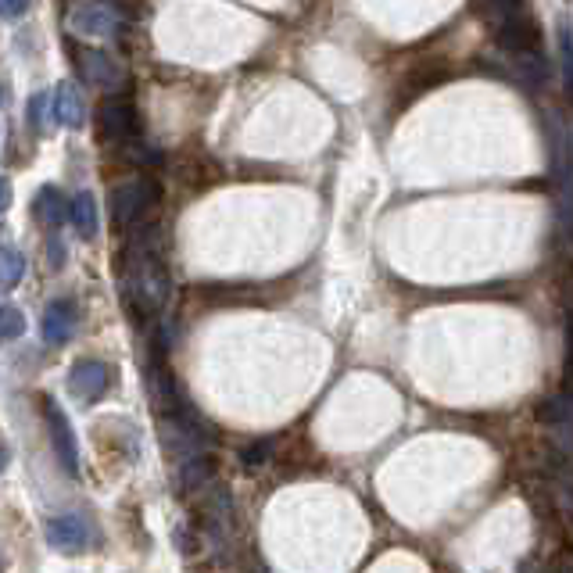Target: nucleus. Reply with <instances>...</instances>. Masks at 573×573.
<instances>
[{"label":"nucleus","mask_w":573,"mask_h":573,"mask_svg":"<svg viewBox=\"0 0 573 573\" xmlns=\"http://www.w3.org/2000/svg\"><path fill=\"white\" fill-rule=\"evenodd\" d=\"M126 301L140 316H154L169 301V276L147 244H129L126 251Z\"/></svg>","instance_id":"f257e3e1"},{"label":"nucleus","mask_w":573,"mask_h":573,"mask_svg":"<svg viewBox=\"0 0 573 573\" xmlns=\"http://www.w3.org/2000/svg\"><path fill=\"white\" fill-rule=\"evenodd\" d=\"M154 197H158V190H154L151 180H129V183H119V187L112 190V197H108V205H112V219L119 230H129V226L137 223L140 215L147 212V205H154Z\"/></svg>","instance_id":"f03ea898"},{"label":"nucleus","mask_w":573,"mask_h":573,"mask_svg":"<svg viewBox=\"0 0 573 573\" xmlns=\"http://www.w3.org/2000/svg\"><path fill=\"white\" fill-rule=\"evenodd\" d=\"M498 26V47L509 54L516 51H538L541 47V29L538 22H534L527 11H513V15H505L502 22H495Z\"/></svg>","instance_id":"7ed1b4c3"},{"label":"nucleus","mask_w":573,"mask_h":573,"mask_svg":"<svg viewBox=\"0 0 573 573\" xmlns=\"http://www.w3.org/2000/svg\"><path fill=\"white\" fill-rule=\"evenodd\" d=\"M69 26L72 33H83V36H112L115 26H119V15H115L108 4L101 0H76V8L69 15Z\"/></svg>","instance_id":"20e7f679"},{"label":"nucleus","mask_w":573,"mask_h":573,"mask_svg":"<svg viewBox=\"0 0 573 573\" xmlns=\"http://www.w3.org/2000/svg\"><path fill=\"white\" fill-rule=\"evenodd\" d=\"M108 384H112V373L97 359H79L69 373V391L76 394L79 402H97L108 391Z\"/></svg>","instance_id":"39448f33"},{"label":"nucleus","mask_w":573,"mask_h":573,"mask_svg":"<svg viewBox=\"0 0 573 573\" xmlns=\"http://www.w3.org/2000/svg\"><path fill=\"white\" fill-rule=\"evenodd\" d=\"M43 416H47V427H51V441H54V452H58L61 466L69 473H79V448H76V434H72V427H69V416H65L51 398L43 402Z\"/></svg>","instance_id":"423d86ee"},{"label":"nucleus","mask_w":573,"mask_h":573,"mask_svg":"<svg viewBox=\"0 0 573 573\" xmlns=\"http://www.w3.org/2000/svg\"><path fill=\"white\" fill-rule=\"evenodd\" d=\"M97 126H101V137L104 140H115V144H126L133 133H137V112H133V104L129 101H112L101 104V112H97Z\"/></svg>","instance_id":"0eeeda50"},{"label":"nucleus","mask_w":573,"mask_h":573,"mask_svg":"<svg viewBox=\"0 0 573 573\" xmlns=\"http://www.w3.org/2000/svg\"><path fill=\"white\" fill-rule=\"evenodd\" d=\"M76 305L65 298L51 301L47 312H43V341L47 344H65L72 334H76Z\"/></svg>","instance_id":"6e6552de"},{"label":"nucleus","mask_w":573,"mask_h":573,"mask_svg":"<svg viewBox=\"0 0 573 573\" xmlns=\"http://www.w3.org/2000/svg\"><path fill=\"white\" fill-rule=\"evenodd\" d=\"M47 541L54 548H65V552H79L90 541V523L83 516H54L47 523Z\"/></svg>","instance_id":"1a4fd4ad"},{"label":"nucleus","mask_w":573,"mask_h":573,"mask_svg":"<svg viewBox=\"0 0 573 573\" xmlns=\"http://www.w3.org/2000/svg\"><path fill=\"white\" fill-rule=\"evenodd\" d=\"M79 69L94 86H108V90H119L122 69L119 61H112L104 51H79Z\"/></svg>","instance_id":"9d476101"},{"label":"nucleus","mask_w":573,"mask_h":573,"mask_svg":"<svg viewBox=\"0 0 573 573\" xmlns=\"http://www.w3.org/2000/svg\"><path fill=\"white\" fill-rule=\"evenodd\" d=\"M445 79H448V65H445V61H423V65H416V69L405 76L402 97H405V101H412V97L427 94V90H434V86L445 83Z\"/></svg>","instance_id":"9b49d317"},{"label":"nucleus","mask_w":573,"mask_h":573,"mask_svg":"<svg viewBox=\"0 0 573 573\" xmlns=\"http://www.w3.org/2000/svg\"><path fill=\"white\" fill-rule=\"evenodd\" d=\"M51 104H54V119H58L61 126H69V129L83 126V101H79V90L72 83H61L58 90H54Z\"/></svg>","instance_id":"f8f14e48"},{"label":"nucleus","mask_w":573,"mask_h":573,"mask_svg":"<svg viewBox=\"0 0 573 573\" xmlns=\"http://www.w3.org/2000/svg\"><path fill=\"white\" fill-rule=\"evenodd\" d=\"M33 212H36V219H40V226L58 230V226L65 223V212H69V208H65V197H61L58 187H43L33 201Z\"/></svg>","instance_id":"ddd939ff"},{"label":"nucleus","mask_w":573,"mask_h":573,"mask_svg":"<svg viewBox=\"0 0 573 573\" xmlns=\"http://www.w3.org/2000/svg\"><path fill=\"white\" fill-rule=\"evenodd\" d=\"M72 212V223H76L79 237H94L97 233V201L90 190H83V194H76V201L69 205Z\"/></svg>","instance_id":"4468645a"},{"label":"nucleus","mask_w":573,"mask_h":573,"mask_svg":"<svg viewBox=\"0 0 573 573\" xmlns=\"http://www.w3.org/2000/svg\"><path fill=\"white\" fill-rule=\"evenodd\" d=\"M147 391H151V398H154V405H158V412L176 409V387H172L169 373H165L162 366H151V373H147Z\"/></svg>","instance_id":"2eb2a0df"},{"label":"nucleus","mask_w":573,"mask_h":573,"mask_svg":"<svg viewBox=\"0 0 573 573\" xmlns=\"http://www.w3.org/2000/svg\"><path fill=\"white\" fill-rule=\"evenodd\" d=\"M180 466H183V488H187V491L205 488V480L212 477V470H215L212 455H205V452L187 455V459H183Z\"/></svg>","instance_id":"dca6fc26"},{"label":"nucleus","mask_w":573,"mask_h":573,"mask_svg":"<svg viewBox=\"0 0 573 573\" xmlns=\"http://www.w3.org/2000/svg\"><path fill=\"white\" fill-rule=\"evenodd\" d=\"M513 72H516V79L527 83V86L545 83V61H541L538 51H516L513 54Z\"/></svg>","instance_id":"f3484780"},{"label":"nucleus","mask_w":573,"mask_h":573,"mask_svg":"<svg viewBox=\"0 0 573 573\" xmlns=\"http://www.w3.org/2000/svg\"><path fill=\"white\" fill-rule=\"evenodd\" d=\"M26 273V258L18 248H0V287H15Z\"/></svg>","instance_id":"a211bd4d"},{"label":"nucleus","mask_w":573,"mask_h":573,"mask_svg":"<svg viewBox=\"0 0 573 573\" xmlns=\"http://www.w3.org/2000/svg\"><path fill=\"white\" fill-rule=\"evenodd\" d=\"M26 334V316L15 305H0V344Z\"/></svg>","instance_id":"6ab92c4d"},{"label":"nucleus","mask_w":573,"mask_h":573,"mask_svg":"<svg viewBox=\"0 0 573 573\" xmlns=\"http://www.w3.org/2000/svg\"><path fill=\"white\" fill-rule=\"evenodd\" d=\"M205 165H208V158L187 151L180 162H176V172H180L183 183H194V187H201V183H205V176H201V172H205Z\"/></svg>","instance_id":"aec40b11"},{"label":"nucleus","mask_w":573,"mask_h":573,"mask_svg":"<svg viewBox=\"0 0 573 573\" xmlns=\"http://www.w3.org/2000/svg\"><path fill=\"white\" fill-rule=\"evenodd\" d=\"M33 0H0V18H22Z\"/></svg>","instance_id":"412c9836"},{"label":"nucleus","mask_w":573,"mask_h":573,"mask_svg":"<svg viewBox=\"0 0 573 573\" xmlns=\"http://www.w3.org/2000/svg\"><path fill=\"white\" fill-rule=\"evenodd\" d=\"M559 54H563V76L570 79V29H559Z\"/></svg>","instance_id":"4be33fe9"},{"label":"nucleus","mask_w":573,"mask_h":573,"mask_svg":"<svg viewBox=\"0 0 573 573\" xmlns=\"http://www.w3.org/2000/svg\"><path fill=\"white\" fill-rule=\"evenodd\" d=\"M266 452H269V445H262V441H258V445H251L248 452H244V462H248V466H258V462L266 459Z\"/></svg>","instance_id":"5701e85b"},{"label":"nucleus","mask_w":573,"mask_h":573,"mask_svg":"<svg viewBox=\"0 0 573 573\" xmlns=\"http://www.w3.org/2000/svg\"><path fill=\"white\" fill-rule=\"evenodd\" d=\"M43 104H47V97H43V94L29 101V122H36V126L43 122Z\"/></svg>","instance_id":"b1692460"},{"label":"nucleus","mask_w":573,"mask_h":573,"mask_svg":"<svg viewBox=\"0 0 573 573\" xmlns=\"http://www.w3.org/2000/svg\"><path fill=\"white\" fill-rule=\"evenodd\" d=\"M8 205H11V183H8V176L0 172V215L8 212Z\"/></svg>","instance_id":"393cba45"},{"label":"nucleus","mask_w":573,"mask_h":573,"mask_svg":"<svg viewBox=\"0 0 573 573\" xmlns=\"http://www.w3.org/2000/svg\"><path fill=\"white\" fill-rule=\"evenodd\" d=\"M65 262V248H61L58 240H51V269H58Z\"/></svg>","instance_id":"a878e982"},{"label":"nucleus","mask_w":573,"mask_h":573,"mask_svg":"<svg viewBox=\"0 0 573 573\" xmlns=\"http://www.w3.org/2000/svg\"><path fill=\"white\" fill-rule=\"evenodd\" d=\"M4 466H8V452H4V448H0V470H4Z\"/></svg>","instance_id":"bb28decb"}]
</instances>
